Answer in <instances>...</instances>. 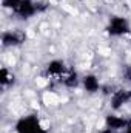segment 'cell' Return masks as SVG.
<instances>
[{"label": "cell", "mask_w": 131, "mask_h": 133, "mask_svg": "<svg viewBox=\"0 0 131 133\" xmlns=\"http://www.w3.org/2000/svg\"><path fill=\"white\" fill-rule=\"evenodd\" d=\"M83 85H85V88H86L90 93H94V91L99 88V82H97V79H96L94 76L85 77V79H83Z\"/></svg>", "instance_id": "obj_4"}, {"label": "cell", "mask_w": 131, "mask_h": 133, "mask_svg": "<svg viewBox=\"0 0 131 133\" xmlns=\"http://www.w3.org/2000/svg\"><path fill=\"white\" fill-rule=\"evenodd\" d=\"M128 30H130L128 22L123 17H113L108 26V31L111 36H122V34L128 33Z\"/></svg>", "instance_id": "obj_2"}, {"label": "cell", "mask_w": 131, "mask_h": 133, "mask_svg": "<svg viewBox=\"0 0 131 133\" xmlns=\"http://www.w3.org/2000/svg\"><path fill=\"white\" fill-rule=\"evenodd\" d=\"M23 42V34L22 33H8L3 36V45H16V43H20Z\"/></svg>", "instance_id": "obj_3"}, {"label": "cell", "mask_w": 131, "mask_h": 133, "mask_svg": "<svg viewBox=\"0 0 131 133\" xmlns=\"http://www.w3.org/2000/svg\"><path fill=\"white\" fill-rule=\"evenodd\" d=\"M19 133H46V129L42 125V122L35 116H26L19 121L17 124Z\"/></svg>", "instance_id": "obj_1"}, {"label": "cell", "mask_w": 131, "mask_h": 133, "mask_svg": "<svg viewBox=\"0 0 131 133\" xmlns=\"http://www.w3.org/2000/svg\"><path fill=\"white\" fill-rule=\"evenodd\" d=\"M127 133H131V124L130 125H127Z\"/></svg>", "instance_id": "obj_5"}]
</instances>
